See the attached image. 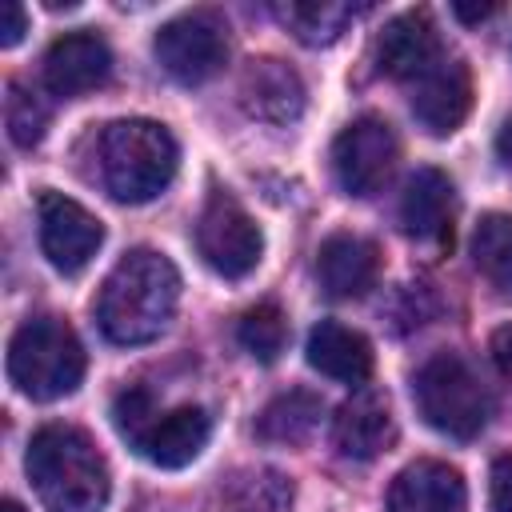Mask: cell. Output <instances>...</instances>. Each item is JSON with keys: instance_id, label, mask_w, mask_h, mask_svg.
Segmentation results:
<instances>
[{"instance_id": "1", "label": "cell", "mask_w": 512, "mask_h": 512, "mask_svg": "<svg viewBox=\"0 0 512 512\" xmlns=\"http://www.w3.org/2000/svg\"><path fill=\"white\" fill-rule=\"evenodd\" d=\"M180 300V272L156 248H132L104 276L96 296V324L112 344L156 340Z\"/></svg>"}, {"instance_id": "2", "label": "cell", "mask_w": 512, "mask_h": 512, "mask_svg": "<svg viewBox=\"0 0 512 512\" xmlns=\"http://www.w3.org/2000/svg\"><path fill=\"white\" fill-rule=\"evenodd\" d=\"M24 468L48 512H104L108 504V460L76 424L36 428L24 452Z\"/></svg>"}, {"instance_id": "3", "label": "cell", "mask_w": 512, "mask_h": 512, "mask_svg": "<svg viewBox=\"0 0 512 512\" xmlns=\"http://www.w3.org/2000/svg\"><path fill=\"white\" fill-rule=\"evenodd\" d=\"M180 164V148L172 132L156 120H112L96 136V176L104 192L120 204H148L156 200Z\"/></svg>"}, {"instance_id": "4", "label": "cell", "mask_w": 512, "mask_h": 512, "mask_svg": "<svg viewBox=\"0 0 512 512\" xmlns=\"http://www.w3.org/2000/svg\"><path fill=\"white\" fill-rule=\"evenodd\" d=\"M8 380L28 400H60L84 380V348L60 316H32L8 340Z\"/></svg>"}, {"instance_id": "5", "label": "cell", "mask_w": 512, "mask_h": 512, "mask_svg": "<svg viewBox=\"0 0 512 512\" xmlns=\"http://www.w3.org/2000/svg\"><path fill=\"white\" fill-rule=\"evenodd\" d=\"M412 400L420 416L452 436V440H472L484 432L492 400L472 372V364L456 352H432L416 372H412Z\"/></svg>"}, {"instance_id": "6", "label": "cell", "mask_w": 512, "mask_h": 512, "mask_svg": "<svg viewBox=\"0 0 512 512\" xmlns=\"http://www.w3.org/2000/svg\"><path fill=\"white\" fill-rule=\"evenodd\" d=\"M196 248L212 272L224 280H244L264 256V236L232 192L212 188L196 220Z\"/></svg>"}, {"instance_id": "7", "label": "cell", "mask_w": 512, "mask_h": 512, "mask_svg": "<svg viewBox=\"0 0 512 512\" xmlns=\"http://www.w3.org/2000/svg\"><path fill=\"white\" fill-rule=\"evenodd\" d=\"M160 68L180 84H204L228 64V24L212 8L184 12L168 24H160L156 40Z\"/></svg>"}, {"instance_id": "8", "label": "cell", "mask_w": 512, "mask_h": 512, "mask_svg": "<svg viewBox=\"0 0 512 512\" xmlns=\"http://www.w3.org/2000/svg\"><path fill=\"white\" fill-rule=\"evenodd\" d=\"M400 144L388 120L380 116H356L336 140H332V172L336 184L348 196H372L388 172L396 168Z\"/></svg>"}, {"instance_id": "9", "label": "cell", "mask_w": 512, "mask_h": 512, "mask_svg": "<svg viewBox=\"0 0 512 512\" xmlns=\"http://www.w3.org/2000/svg\"><path fill=\"white\" fill-rule=\"evenodd\" d=\"M36 216H40V248L48 256V264L64 276H76L96 256V248L104 240V224L84 204H76L64 192H52V188L40 192Z\"/></svg>"}, {"instance_id": "10", "label": "cell", "mask_w": 512, "mask_h": 512, "mask_svg": "<svg viewBox=\"0 0 512 512\" xmlns=\"http://www.w3.org/2000/svg\"><path fill=\"white\" fill-rule=\"evenodd\" d=\"M412 116L432 136H452L472 112V72L460 56L440 52L416 80H408Z\"/></svg>"}, {"instance_id": "11", "label": "cell", "mask_w": 512, "mask_h": 512, "mask_svg": "<svg viewBox=\"0 0 512 512\" xmlns=\"http://www.w3.org/2000/svg\"><path fill=\"white\" fill-rule=\"evenodd\" d=\"M452 220H456V188L440 168H416L400 196V228L408 240L428 248L452 244Z\"/></svg>"}, {"instance_id": "12", "label": "cell", "mask_w": 512, "mask_h": 512, "mask_svg": "<svg viewBox=\"0 0 512 512\" xmlns=\"http://www.w3.org/2000/svg\"><path fill=\"white\" fill-rule=\"evenodd\" d=\"M112 76V52L96 32H64L44 52V88L60 100H76Z\"/></svg>"}, {"instance_id": "13", "label": "cell", "mask_w": 512, "mask_h": 512, "mask_svg": "<svg viewBox=\"0 0 512 512\" xmlns=\"http://www.w3.org/2000/svg\"><path fill=\"white\" fill-rule=\"evenodd\" d=\"M240 104H244L248 116L284 128V124L300 120V112L308 104V92H304V80L292 64H284L276 56H260L240 76Z\"/></svg>"}, {"instance_id": "14", "label": "cell", "mask_w": 512, "mask_h": 512, "mask_svg": "<svg viewBox=\"0 0 512 512\" xmlns=\"http://www.w3.org/2000/svg\"><path fill=\"white\" fill-rule=\"evenodd\" d=\"M380 276V248L356 232H332L316 248V280L332 300L364 296Z\"/></svg>"}, {"instance_id": "15", "label": "cell", "mask_w": 512, "mask_h": 512, "mask_svg": "<svg viewBox=\"0 0 512 512\" xmlns=\"http://www.w3.org/2000/svg\"><path fill=\"white\" fill-rule=\"evenodd\" d=\"M376 68L392 80H416L444 48L436 40V28H432V16L424 8H408L400 16H392L384 24V32L376 36Z\"/></svg>"}, {"instance_id": "16", "label": "cell", "mask_w": 512, "mask_h": 512, "mask_svg": "<svg viewBox=\"0 0 512 512\" xmlns=\"http://www.w3.org/2000/svg\"><path fill=\"white\" fill-rule=\"evenodd\" d=\"M464 476L444 460H416L388 484V512H464Z\"/></svg>"}, {"instance_id": "17", "label": "cell", "mask_w": 512, "mask_h": 512, "mask_svg": "<svg viewBox=\"0 0 512 512\" xmlns=\"http://www.w3.org/2000/svg\"><path fill=\"white\" fill-rule=\"evenodd\" d=\"M396 440L392 408L384 392H356L332 416V444L348 460H376Z\"/></svg>"}, {"instance_id": "18", "label": "cell", "mask_w": 512, "mask_h": 512, "mask_svg": "<svg viewBox=\"0 0 512 512\" xmlns=\"http://www.w3.org/2000/svg\"><path fill=\"white\" fill-rule=\"evenodd\" d=\"M208 436H212V416L200 404H180L148 424V432L136 440V452L156 468H184L204 452Z\"/></svg>"}, {"instance_id": "19", "label": "cell", "mask_w": 512, "mask_h": 512, "mask_svg": "<svg viewBox=\"0 0 512 512\" xmlns=\"http://www.w3.org/2000/svg\"><path fill=\"white\" fill-rule=\"evenodd\" d=\"M308 364L340 384H364L372 376V344L364 332L340 324V320H320L308 332Z\"/></svg>"}, {"instance_id": "20", "label": "cell", "mask_w": 512, "mask_h": 512, "mask_svg": "<svg viewBox=\"0 0 512 512\" xmlns=\"http://www.w3.org/2000/svg\"><path fill=\"white\" fill-rule=\"evenodd\" d=\"M208 512H292V480L276 468H244L216 488Z\"/></svg>"}, {"instance_id": "21", "label": "cell", "mask_w": 512, "mask_h": 512, "mask_svg": "<svg viewBox=\"0 0 512 512\" xmlns=\"http://www.w3.org/2000/svg\"><path fill=\"white\" fill-rule=\"evenodd\" d=\"M320 416H324L320 396L308 388H292L264 404V412L256 416V436L268 444H300L312 436Z\"/></svg>"}, {"instance_id": "22", "label": "cell", "mask_w": 512, "mask_h": 512, "mask_svg": "<svg viewBox=\"0 0 512 512\" xmlns=\"http://www.w3.org/2000/svg\"><path fill=\"white\" fill-rule=\"evenodd\" d=\"M276 16L300 44L320 48L340 40V32L360 16V8L344 0H288V4H276Z\"/></svg>"}, {"instance_id": "23", "label": "cell", "mask_w": 512, "mask_h": 512, "mask_svg": "<svg viewBox=\"0 0 512 512\" xmlns=\"http://www.w3.org/2000/svg\"><path fill=\"white\" fill-rule=\"evenodd\" d=\"M472 264L500 296L512 300V212L480 216L472 232Z\"/></svg>"}, {"instance_id": "24", "label": "cell", "mask_w": 512, "mask_h": 512, "mask_svg": "<svg viewBox=\"0 0 512 512\" xmlns=\"http://www.w3.org/2000/svg\"><path fill=\"white\" fill-rule=\"evenodd\" d=\"M236 340H240V348H244L252 360L272 364V360L284 352V344H288V316L280 312V304L264 300V304L248 308V312L236 320Z\"/></svg>"}, {"instance_id": "25", "label": "cell", "mask_w": 512, "mask_h": 512, "mask_svg": "<svg viewBox=\"0 0 512 512\" xmlns=\"http://www.w3.org/2000/svg\"><path fill=\"white\" fill-rule=\"evenodd\" d=\"M4 124L16 148H36L48 132V104L40 100V92H32L20 80H8V96H4Z\"/></svg>"}, {"instance_id": "26", "label": "cell", "mask_w": 512, "mask_h": 512, "mask_svg": "<svg viewBox=\"0 0 512 512\" xmlns=\"http://www.w3.org/2000/svg\"><path fill=\"white\" fill-rule=\"evenodd\" d=\"M112 420H116V432H120L128 444H136V440L148 432V424L156 420L152 392H148V388H140V384L124 388V392L116 396V404H112Z\"/></svg>"}, {"instance_id": "27", "label": "cell", "mask_w": 512, "mask_h": 512, "mask_svg": "<svg viewBox=\"0 0 512 512\" xmlns=\"http://www.w3.org/2000/svg\"><path fill=\"white\" fill-rule=\"evenodd\" d=\"M436 312H440V296L428 284H404L400 296H396V304H392V320H396L400 332L428 324Z\"/></svg>"}, {"instance_id": "28", "label": "cell", "mask_w": 512, "mask_h": 512, "mask_svg": "<svg viewBox=\"0 0 512 512\" xmlns=\"http://www.w3.org/2000/svg\"><path fill=\"white\" fill-rule=\"evenodd\" d=\"M488 504H492V512H512V452L496 456V464H492Z\"/></svg>"}, {"instance_id": "29", "label": "cell", "mask_w": 512, "mask_h": 512, "mask_svg": "<svg viewBox=\"0 0 512 512\" xmlns=\"http://www.w3.org/2000/svg\"><path fill=\"white\" fill-rule=\"evenodd\" d=\"M24 32H28V12H24V4L8 0V4H4V12H0V44H4V48H12V44H20V40H24Z\"/></svg>"}, {"instance_id": "30", "label": "cell", "mask_w": 512, "mask_h": 512, "mask_svg": "<svg viewBox=\"0 0 512 512\" xmlns=\"http://www.w3.org/2000/svg\"><path fill=\"white\" fill-rule=\"evenodd\" d=\"M492 360L504 372V380L512 384V324H504V328L492 332Z\"/></svg>"}, {"instance_id": "31", "label": "cell", "mask_w": 512, "mask_h": 512, "mask_svg": "<svg viewBox=\"0 0 512 512\" xmlns=\"http://www.w3.org/2000/svg\"><path fill=\"white\" fill-rule=\"evenodd\" d=\"M452 12H456L460 20H468V24H480V20H488L496 8H492V4H480V8H476V4H456Z\"/></svg>"}, {"instance_id": "32", "label": "cell", "mask_w": 512, "mask_h": 512, "mask_svg": "<svg viewBox=\"0 0 512 512\" xmlns=\"http://www.w3.org/2000/svg\"><path fill=\"white\" fill-rule=\"evenodd\" d=\"M496 156H500V160L512 168V120H508V124L496 132Z\"/></svg>"}, {"instance_id": "33", "label": "cell", "mask_w": 512, "mask_h": 512, "mask_svg": "<svg viewBox=\"0 0 512 512\" xmlns=\"http://www.w3.org/2000/svg\"><path fill=\"white\" fill-rule=\"evenodd\" d=\"M4 512H24V508H20L16 500H4Z\"/></svg>"}]
</instances>
